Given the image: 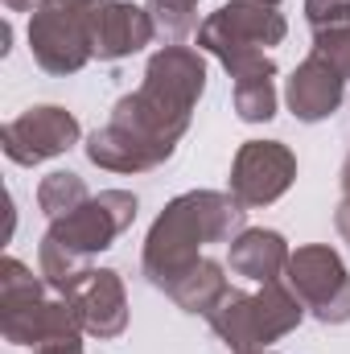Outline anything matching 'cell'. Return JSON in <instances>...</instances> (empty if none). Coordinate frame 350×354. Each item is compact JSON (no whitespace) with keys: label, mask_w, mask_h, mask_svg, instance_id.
Here are the masks:
<instances>
[{"label":"cell","mask_w":350,"mask_h":354,"mask_svg":"<svg viewBox=\"0 0 350 354\" xmlns=\"http://www.w3.org/2000/svg\"><path fill=\"white\" fill-rule=\"evenodd\" d=\"M305 301L280 280L260 284V292H239L227 288V297L210 309V330L219 334V342L231 354H256L268 351L272 342H280L284 334H293L305 322Z\"/></svg>","instance_id":"277c9868"},{"label":"cell","mask_w":350,"mask_h":354,"mask_svg":"<svg viewBox=\"0 0 350 354\" xmlns=\"http://www.w3.org/2000/svg\"><path fill=\"white\" fill-rule=\"evenodd\" d=\"M288 243L280 231H268V227H248L231 239V272L235 276H248L256 284L268 280H280L284 264H288Z\"/></svg>","instance_id":"9a60e30c"},{"label":"cell","mask_w":350,"mask_h":354,"mask_svg":"<svg viewBox=\"0 0 350 354\" xmlns=\"http://www.w3.org/2000/svg\"><path fill=\"white\" fill-rule=\"evenodd\" d=\"M297 181V157L284 140H248L231 161V198L243 210L272 206Z\"/></svg>","instance_id":"9c48e42d"},{"label":"cell","mask_w":350,"mask_h":354,"mask_svg":"<svg viewBox=\"0 0 350 354\" xmlns=\"http://www.w3.org/2000/svg\"><path fill=\"white\" fill-rule=\"evenodd\" d=\"M87 198H91L87 181L79 174H71V169H54V174L42 177V185H37V206H42V214L50 223L62 218V214H71V210H79Z\"/></svg>","instance_id":"e0dca14e"},{"label":"cell","mask_w":350,"mask_h":354,"mask_svg":"<svg viewBox=\"0 0 350 354\" xmlns=\"http://www.w3.org/2000/svg\"><path fill=\"white\" fill-rule=\"evenodd\" d=\"M342 95H347V79L322 54L309 50V58L293 71V79L284 87V103L301 124H317V120H330L342 107Z\"/></svg>","instance_id":"4fadbf2b"},{"label":"cell","mask_w":350,"mask_h":354,"mask_svg":"<svg viewBox=\"0 0 350 354\" xmlns=\"http://www.w3.org/2000/svg\"><path fill=\"white\" fill-rule=\"evenodd\" d=\"M79 136H83V128H79L75 111H66L58 103H42L0 128V149L12 165H42V161L71 153L79 145Z\"/></svg>","instance_id":"ba28073f"},{"label":"cell","mask_w":350,"mask_h":354,"mask_svg":"<svg viewBox=\"0 0 350 354\" xmlns=\"http://www.w3.org/2000/svg\"><path fill=\"white\" fill-rule=\"evenodd\" d=\"M288 33L280 0H227L198 25V50L214 54L227 75L239 79H276V58L268 54Z\"/></svg>","instance_id":"3957f363"},{"label":"cell","mask_w":350,"mask_h":354,"mask_svg":"<svg viewBox=\"0 0 350 354\" xmlns=\"http://www.w3.org/2000/svg\"><path fill=\"white\" fill-rule=\"evenodd\" d=\"M334 227H338L342 243H350V202H347V198H342V206L334 210Z\"/></svg>","instance_id":"603a6c76"},{"label":"cell","mask_w":350,"mask_h":354,"mask_svg":"<svg viewBox=\"0 0 350 354\" xmlns=\"http://www.w3.org/2000/svg\"><path fill=\"white\" fill-rule=\"evenodd\" d=\"M235 115L243 124H268L276 115V87H272V79H239L235 83Z\"/></svg>","instance_id":"ffe728a7"},{"label":"cell","mask_w":350,"mask_h":354,"mask_svg":"<svg viewBox=\"0 0 350 354\" xmlns=\"http://www.w3.org/2000/svg\"><path fill=\"white\" fill-rule=\"evenodd\" d=\"M227 288H231V284H227V276H223V264L202 256V260L169 288V301H174L177 309H185V313L210 317V309L227 297Z\"/></svg>","instance_id":"2e32d148"},{"label":"cell","mask_w":350,"mask_h":354,"mask_svg":"<svg viewBox=\"0 0 350 354\" xmlns=\"http://www.w3.org/2000/svg\"><path fill=\"white\" fill-rule=\"evenodd\" d=\"M305 21L313 33L350 25V0H305Z\"/></svg>","instance_id":"7402d4cb"},{"label":"cell","mask_w":350,"mask_h":354,"mask_svg":"<svg viewBox=\"0 0 350 354\" xmlns=\"http://www.w3.org/2000/svg\"><path fill=\"white\" fill-rule=\"evenodd\" d=\"M0 334L12 342V346H50V342H75L83 338V317L75 309L71 297H42L25 309H8L0 313Z\"/></svg>","instance_id":"30bf717a"},{"label":"cell","mask_w":350,"mask_h":354,"mask_svg":"<svg viewBox=\"0 0 350 354\" xmlns=\"http://www.w3.org/2000/svg\"><path fill=\"white\" fill-rule=\"evenodd\" d=\"M83 149H87L91 165H99L107 174H149V169H161L174 157V153L149 145L145 136H136V132H128L124 124H111V120L91 132Z\"/></svg>","instance_id":"5bb4252c"},{"label":"cell","mask_w":350,"mask_h":354,"mask_svg":"<svg viewBox=\"0 0 350 354\" xmlns=\"http://www.w3.org/2000/svg\"><path fill=\"white\" fill-rule=\"evenodd\" d=\"M4 4H8L12 12H37V4H42V0H4Z\"/></svg>","instance_id":"d4e9b609"},{"label":"cell","mask_w":350,"mask_h":354,"mask_svg":"<svg viewBox=\"0 0 350 354\" xmlns=\"http://www.w3.org/2000/svg\"><path fill=\"white\" fill-rule=\"evenodd\" d=\"M145 8H149L153 33L165 46H181L198 29V0H149Z\"/></svg>","instance_id":"d6986e66"},{"label":"cell","mask_w":350,"mask_h":354,"mask_svg":"<svg viewBox=\"0 0 350 354\" xmlns=\"http://www.w3.org/2000/svg\"><path fill=\"white\" fill-rule=\"evenodd\" d=\"M239 231H248V210L219 189H190L174 198L157 223L149 227L140 272L153 288L169 292L190 268L202 260L206 243H231Z\"/></svg>","instance_id":"6da1fadb"},{"label":"cell","mask_w":350,"mask_h":354,"mask_svg":"<svg viewBox=\"0 0 350 354\" xmlns=\"http://www.w3.org/2000/svg\"><path fill=\"white\" fill-rule=\"evenodd\" d=\"M37 354H83V338H75V342H50Z\"/></svg>","instance_id":"cb8c5ba5"},{"label":"cell","mask_w":350,"mask_h":354,"mask_svg":"<svg viewBox=\"0 0 350 354\" xmlns=\"http://www.w3.org/2000/svg\"><path fill=\"white\" fill-rule=\"evenodd\" d=\"M284 284L305 301V309L322 326L350 322V272L334 248H326V243L297 248L284 264Z\"/></svg>","instance_id":"52a82bcc"},{"label":"cell","mask_w":350,"mask_h":354,"mask_svg":"<svg viewBox=\"0 0 350 354\" xmlns=\"http://www.w3.org/2000/svg\"><path fill=\"white\" fill-rule=\"evenodd\" d=\"M136 210H140V202L132 189H103V194H91L79 210L54 218L46 239H54L58 248L91 260V256L107 252L136 223Z\"/></svg>","instance_id":"8992f818"},{"label":"cell","mask_w":350,"mask_h":354,"mask_svg":"<svg viewBox=\"0 0 350 354\" xmlns=\"http://www.w3.org/2000/svg\"><path fill=\"white\" fill-rule=\"evenodd\" d=\"M153 21L145 4L132 0H99L91 12V54L99 62H120L153 41Z\"/></svg>","instance_id":"8fae6325"},{"label":"cell","mask_w":350,"mask_h":354,"mask_svg":"<svg viewBox=\"0 0 350 354\" xmlns=\"http://www.w3.org/2000/svg\"><path fill=\"white\" fill-rule=\"evenodd\" d=\"M83 330L99 342H111L128 330V292L116 268H91V276L71 292Z\"/></svg>","instance_id":"7c38bea8"},{"label":"cell","mask_w":350,"mask_h":354,"mask_svg":"<svg viewBox=\"0 0 350 354\" xmlns=\"http://www.w3.org/2000/svg\"><path fill=\"white\" fill-rule=\"evenodd\" d=\"M342 194H347V202H350V153H347V161H342Z\"/></svg>","instance_id":"484cf974"},{"label":"cell","mask_w":350,"mask_h":354,"mask_svg":"<svg viewBox=\"0 0 350 354\" xmlns=\"http://www.w3.org/2000/svg\"><path fill=\"white\" fill-rule=\"evenodd\" d=\"M202 91H206L202 50L161 46L145 66V83L111 107V124H124L128 132L145 136L149 145L174 153L177 140L190 128V120H194Z\"/></svg>","instance_id":"7a4b0ae2"},{"label":"cell","mask_w":350,"mask_h":354,"mask_svg":"<svg viewBox=\"0 0 350 354\" xmlns=\"http://www.w3.org/2000/svg\"><path fill=\"white\" fill-rule=\"evenodd\" d=\"M46 288H50L46 276H33V268H25L21 260H12V256L0 260V313L25 309V305L42 301Z\"/></svg>","instance_id":"ac0fdd59"},{"label":"cell","mask_w":350,"mask_h":354,"mask_svg":"<svg viewBox=\"0 0 350 354\" xmlns=\"http://www.w3.org/2000/svg\"><path fill=\"white\" fill-rule=\"evenodd\" d=\"M256 354H272V351H256Z\"/></svg>","instance_id":"4316f807"},{"label":"cell","mask_w":350,"mask_h":354,"mask_svg":"<svg viewBox=\"0 0 350 354\" xmlns=\"http://www.w3.org/2000/svg\"><path fill=\"white\" fill-rule=\"evenodd\" d=\"M313 54H322V58H326V62H330V66L350 83V25L313 33Z\"/></svg>","instance_id":"44dd1931"},{"label":"cell","mask_w":350,"mask_h":354,"mask_svg":"<svg viewBox=\"0 0 350 354\" xmlns=\"http://www.w3.org/2000/svg\"><path fill=\"white\" fill-rule=\"evenodd\" d=\"M99 0H42L29 12V50L46 75H79L91 58V12Z\"/></svg>","instance_id":"5b68a950"}]
</instances>
